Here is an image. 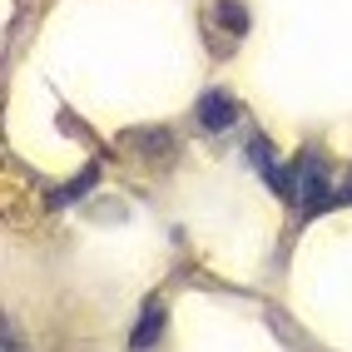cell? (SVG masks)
<instances>
[{"instance_id": "obj_1", "label": "cell", "mask_w": 352, "mask_h": 352, "mask_svg": "<svg viewBox=\"0 0 352 352\" xmlns=\"http://www.w3.org/2000/svg\"><path fill=\"white\" fill-rule=\"evenodd\" d=\"M298 179H302V208H308V214H322V208L338 204L333 194H327V164H322L318 154H302Z\"/></svg>"}, {"instance_id": "obj_2", "label": "cell", "mask_w": 352, "mask_h": 352, "mask_svg": "<svg viewBox=\"0 0 352 352\" xmlns=\"http://www.w3.org/2000/svg\"><path fill=\"white\" fill-rule=\"evenodd\" d=\"M233 120H239V104H233L223 89H208V95L199 100V124L208 129V134H219V129H228Z\"/></svg>"}, {"instance_id": "obj_3", "label": "cell", "mask_w": 352, "mask_h": 352, "mask_svg": "<svg viewBox=\"0 0 352 352\" xmlns=\"http://www.w3.org/2000/svg\"><path fill=\"white\" fill-rule=\"evenodd\" d=\"M159 322H164V308H159V302H149V308H144V318H139V327H134V347H144V342H154L159 338Z\"/></svg>"}, {"instance_id": "obj_4", "label": "cell", "mask_w": 352, "mask_h": 352, "mask_svg": "<svg viewBox=\"0 0 352 352\" xmlns=\"http://www.w3.org/2000/svg\"><path fill=\"white\" fill-rule=\"evenodd\" d=\"M219 20H223L233 35H243V30H248V15H243L239 0H219Z\"/></svg>"}]
</instances>
